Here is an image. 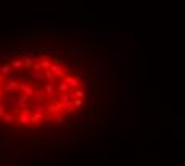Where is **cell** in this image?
Returning a JSON list of instances; mask_svg holds the SVG:
<instances>
[{"mask_svg": "<svg viewBox=\"0 0 185 166\" xmlns=\"http://www.w3.org/2000/svg\"><path fill=\"white\" fill-rule=\"evenodd\" d=\"M107 69H109V62L105 61V59L101 56V54H98V56L94 58V70H96V73H98V77H99V78L105 77Z\"/></svg>", "mask_w": 185, "mask_h": 166, "instance_id": "obj_1", "label": "cell"}, {"mask_svg": "<svg viewBox=\"0 0 185 166\" xmlns=\"http://www.w3.org/2000/svg\"><path fill=\"white\" fill-rule=\"evenodd\" d=\"M86 56V51H83L80 47L77 45H72L70 47V53H69V59H81Z\"/></svg>", "mask_w": 185, "mask_h": 166, "instance_id": "obj_2", "label": "cell"}, {"mask_svg": "<svg viewBox=\"0 0 185 166\" xmlns=\"http://www.w3.org/2000/svg\"><path fill=\"white\" fill-rule=\"evenodd\" d=\"M18 88H19V83H18L16 80H13L11 77H8V78H7V83H3L2 91H7V93H13V91H16Z\"/></svg>", "mask_w": 185, "mask_h": 166, "instance_id": "obj_3", "label": "cell"}, {"mask_svg": "<svg viewBox=\"0 0 185 166\" xmlns=\"http://www.w3.org/2000/svg\"><path fill=\"white\" fill-rule=\"evenodd\" d=\"M80 88L85 91L86 94H91L92 93V78L90 75H86V77H83V80L80 83Z\"/></svg>", "mask_w": 185, "mask_h": 166, "instance_id": "obj_4", "label": "cell"}, {"mask_svg": "<svg viewBox=\"0 0 185 166\" xmlns=\"http://www.w3.org/2000/svg\"><path fill=\"white\" fill-rule=\"evenodd\" d=\"M19 90L24 93V96H27V98H32V96H35V88L32 83H19Z\"/></svg>", "mask_w": 185, "mask_h": 166, "instance_id": "obj_5", "label": "cell"}, {"mask_svg": "<svg viewBox=\"0 0 185 166\" xmlns=\"http://www.w3.org/2000/svg\"><path fill=\"white\" fill-rule=\"evenodd\" d=\"M67 70H69V67H62V66H59L58 62H53V66H51V72H53L58 78L64 77V73H66Z\"/></svg>", "mask_w": 185, "mask_h": 166, "instance_id": "obj_6", "label": "cell"}, {"mask_svg": "<svg viewBox=\"0 0 185 166\" xmlns=\"http://www.w3.org/2000/svg\"><path fill=\"white\" fill-rule=\"evenodd\" d=\"M121 102L123 104L128 102V78L126 77L121 78Z\"/></svg>", "mask_w": 185, "mask_h": 166, "instance_id": "obj_7", "label": "cell"}, {"mask_svg": "<svg viewBox=\"0 0 185 166\" xmlns=\"http://www.w3.org/2000/svg\"><path fill=\"white\" fill-rule=\"evenodd\" d=\"M64 82H66L67 83V85H69V88H72V90H78V88H80V80H78V78H75V77H67L66 78V80H64Z\"/></svg>", "mask_w": 185, "mask_h": 166, "instance_id": "obj_8", "label": "cell"}, {"mask_svg": "<svg viewBox=\"0 0 185 166\" xmlns=\"http://www.w3.org/2000/svg\"><path fill=\"white\" fill-rule=\"evenodd\" d=\"M29 77L32 78V80H35V82H41V83L46 82L45 72H34V70H30L29 72Z\"/></svg>", "mask_w": 185, "mask_h": 166, "instance_id": "obj_9", "label": "cell"}, {"mask_svg": "<svg viewBox=\"0 0 185 166\" xmlns=\"http://www.w3.org/2000/svg\"><path fill=\"white\" fill-rule=\"evenodd\" d=\"M115 93H117V80H115V78H110V86H109L110 102H115Z\"/></svg>", "mask_w": 185, "mask_h": 166, "instance_id": "obj_10", "label": "cell"}, {"mask_svg": "<svg viewBox=\"0 0 185 166\" xmlns=\"http://www.w3.org/2000/svg\"><path fill=\"white\" fill-rule=\"evenodd\" d=\"M61 109H64L61 104H50V105H46V112L51 113V115H58L59 112H61Z\"/></svg>", "mask_w": 185, "mask_h": 166, "instance_id": "obj_11", "label": "cell"}, {"mask_svg": "<svg viewBox=\"0 0 185 166\" xmlns=\"http://www.w3.org/2000/svg\"><path fill=\"white\" fill-rule=\"evenodd\" d=\"M32 112H34V113H40V115H46V105L37 102V104L32 105Z\"/></svg>", "mask_w": 185, "mask_h": 166, "instance_id": "obj_12", "label": "cell"}, {"mask_svg": "<svg viewBox=\"0 0 185 166\" xmlns=\"http://www.w3.org/2000/svg\"><path fill=\"white\" fill-rule=\"evenodd\" d=\"M11 64L10 62H5V64H2V66H0V75L2 77H10V72H11Z\"/></svg>", "mask_w": 185, "mask_h": 166, "instance_id": "obj_13", "label": "cell"}, {"mask_svg": "<svg viewBox=\"0 0 185 166\" xmlns=\"http://www.w3.org/2000/svg\"><path fill=\"white\" fill-rule=\"evenodd\" d=\"M72 99H73V94H61V98H59V101H61V105L62 107H66V105L72 104Z\"/></svg>", "mask_w": 185, "mask_h": 166, "instance_id": "obj_14", "label": "cell"}, {"mask_svg": "<svg viewBox=\"0 0 185 166\" xmlns=\"http://www.w3.org/2000/svg\"><path fill=\"white\" fill-rule=\"evenodd\" d=\"M18 123H19L22 128H26L27 124H30V123H32L30 115H19V118H18Z\"/></svg>", "mask_w": 185, "mask_h": 166, "instance_id": "obj_15", "label": "cell"}, {"mask_svg": "<svg viewBox=\"0 0 185 166\" xmlns=\"http://www.w3.org/2000/svg\"><path fill=\"white\" fill-rule=\"evenodd\" d=\"M30 120H32V124L38 128L40 124H41V120H43V115H40V113H32Z\"/></svg>", "mask_w": 185, "mask_h": 166, "instance_id": "obj_16", "label": "cell"}, {"mask_svg": "<svg viewBox=\"0 0 185 166\" xmlns=\"http://www.w3.org/2000/svg\"><path fill=\"white\" fill-rule=\"evenodd\" d=\"M2 122L5 123V124H13V123H18V120H16L15 117H13L11 113H7L5 117L2 118Z\"/></svg>", "mask_w": 185, "mask_h": 166, "instance_id": "obj_17", "label": "cell"}, {"mask_svg": "<svg viewBox=\"0 0 185 166\" xmlns=\"http://www.w3.org/2000/svg\"><path fill=\"white\" fill-rule=\"evenodd\" d=\"M45 77H46V82H48V83H51V85H53V82H58V80H59V78H58L56 75H54V73H53L51 70L45 72Z\"/></svg>", "mask_w": 185, "mask_h": 166, "instance_id": "obj_18", "label": "cell"}, {"mask_svg": "<svg viewBox=\"0 0 185 166\" xmlns=\"http://www.w3.org/2000/svg\"><path fill=\"white\" fill-rule=\"evenodd\" d=\"M11 67H13V69H26V67H24V61H22V58L15 59V61L11 62Z\"/></svg>", "mask_w": 185, "mask_h": 166, "instance_id": "obj_19", "label": "cell"}, {"mask_svg": "<svg viewBox=\"0 0 185 166\" xmlns=\"http://www.w3.org/2000/svg\"><path fill=\"white\" fill-rule=\"evenodd\" d=\"M16 51L15 50H2L0 51V58H11V56H15Z\"/></svg>", "mask_w": 185, "mask_h": 166, "instance_id": "obj_20", "label": "cell"}, {"mask_svg": "<svg viewBox=\"0 0 185 166\" xmlns=\"http://www.w3.org/2000/svg\"><path fill=\"white\" fill-rule=\"evenodd\" d=\"M22 61H24V67H26V70L27 69H32V66L35 64V61H34V58H22Z\"/></svg>", "mask_w": 185, "mask_h": 166, "instance_id": "obj_21", "label": "cell"}, {"mask_svg": "<svg viewBox=\"0 0 185 166\" xmlns=\"http://www.w3.org/2000/svg\"><path fill=\"white\" fill-rule=\"evenodd\" d=\"M45 96H54V86L51 83H46L45 85Z\"/></svg>", "mask_w": 185, "mask_h": 166, "instance_id": "obj_22", "label": "cell"}, {"mask_svg": "<svg viewBox=\"0 0 185 166\" xmlns=\"http://www.w3.org/2000/svg\"><path fill=\"white\" fill-rule=\"evenodd\" d=\"M73 98H77V99H83V98H85V96H86V93H85V91H83L81 88H78V90H75V91H73Z\"/></svg>", "mask_w": 185, "mask_h": 166, "instance_id": "obj_23", "label": "cell"}, {"mask_svg": "<svg viewBox=\"0 0 185 166\" xmlns=\"http://www.w3.org/2000/svg\"><path fill=\"white\" fill-rule=\"evenodd\" d=\"M69 90H70V88H69V85H67L66 82L59 83V93H61V94H67V91H69Z\"/></svg>", "mask_w": 185, "mask_h": 166, "instance_id": "obj_24", "label": "cell"}, {"mask_svg": "<svg viewBox=\"0 0 185 166\" xmlns=\"http://www.w3.org/2000/svg\"><path fill=\"white\" fill-rule=\"evenodd\" d=\"M72 105H73L75 109H81V107H83V99L73 98V99H72Z\"/></svg>", "mask_w": 185, "mask_h": 166, "instance_id": "obj_25", "label": "cell"}, {"mask_svg": "<svg viewBox=\"0 0 185 166\" xmlns=\"http://www.w3.org/2000/svg\"><path fill=\"white\" fill-rule=\"evenodd\" d=\"M53 124H56V126H61V124H64V117H62V115H56V117H54Z\"/></svg>", "mask_w": 185, "mask_h": 166, "instance_id": "obj_26", "label": "cell"}, {"mask_svg": "<svg viewBox=\"0 0 185 166\" xmlns=\"http://www.w3.org/2000/svg\"><path fill=\"white\" fill-rule=\"evenodd\" d=\"M75 107H73L72 104H69V105H66V107H64V112H66L67 115H72V113H75Z\"/></svg>", "mask_w": 185, "mask_h": 166, "instance_id": "obj_27", "label": "cell"}, {"mask_svg": "<svg viewBox=\"0 0 185 166\" xmlns=\"http://www.w3.org/2000/svg\"><path fill=\"white\" fill-rule=\"evenodd\" d=\"M75 122H77V124H80V126H86V117H77L75 118Z\"/></svg>", "mask_w": 185, "mask_h": 166, "instance_id": "obj_28", "label": "cell"}, {"mask_svg": "<svg viewBox=\"0 0 185 166\" xmlns=\"http://www.w3.org/2000/svg\"><path fill=\"white\" fill-rule=\"evenodd\" d=\"M5 115H7V107H5V105H2V104H0V120H2L3 117H5Z\"/></svg>", "mask_w": 185, "mask_h": 166, "instance_id": "obj_29", "label": "cell"}, {"mask_svg": "<svg viewBox=\"0 0 185 166\" xmlns=\"http://www.w3.org/2000/svg\"><path fill=\"white\" fill-rule=\"evenodd\" d=\"M96 104H98V99H96V96H92L91 98V112L96 110Z\"/></svg>", "mask_w": 185, "mask_h": 166, "instance_id": "obj_30", "label": "cell"}, {"mask_svg": "<svg viewBox=\"0 0 185 166\" xmlns=\"http://www.w3.org/2000/svg\"><path fill=\"white\" fill-rule=\"evenodd\" d=\"M32 70H34V72H40V70H41V66H40V62H35L34 66H32Z\"/></svg>", "mask_w": 185, "mask_h": 166, "instance_id": "obj_31", "label": "cell"}, {"mask_svg": "<svg viewBox=\"0 0 185 166\" xmlns=\"http://www.w3.org/2000/svg\"><path fill=\"white\" fill-rule=\"evenodd\" d=\"M38 59H40V62H45V61H50V56L48 54H40Z\"/></svg>", "mask_w": 185, "mask_h": 166, "instance_id": "obj_32", "label": "cell"}, {"mask_svg": "<svg viewBox=\"0 0 185 166\" xmlns=\"http://www.w3.org/2000/svg\"><path fill=\"white\" fill-rule=\"evenodd\" d=\"M29 99H30V98H27V96H24V94H22V96H21V101H19V102H21V104H27V102H29Z\"/></svg>", "mask_w": 185, "mask_h": 166, "instance_id": "obj_33", "label": "cell"}, {"mask_svg": "<svg viewBox=\"0 0 185 166\" xmlns=\"http://www.w3.org/2000/svg\"><path fill=\"white\" fill-rule=\"evenodd\" d=\"M3 152H5V144L0 142V153H3Z\"/></svg>", "mask_w": 185, "mask_h": 166, "instance_id": "obj_34", "label": "cell"}, {"mask_svg": "<svg viewBox=\"0 0 185 166\" xmlns=\"http://www.w3.org/2000/svg\"><path fill=\"white\" fill-rule=\"evenodd\" d=\"M46 53H48V54H53L54 51H53V50H51V48H46Z\"/></svg>", "mask_w": 185, "mask_h": 166, "instance_id": "obj_35", "label": "cell"}, {"mask_svg": "<svg viewBox=\"0 0 185 166\" xmlns=\"http://www.w3.org/2000/svg\"><path fill=\"white\" fill-rule=\"evenodd\" d=\"M3 88V83H2V80H0V90H2Z\"/></svg>", "mask_w": 185, "mask_h": 166, "instance_id": "obj_36", "label": "cell"}]
</instances>
